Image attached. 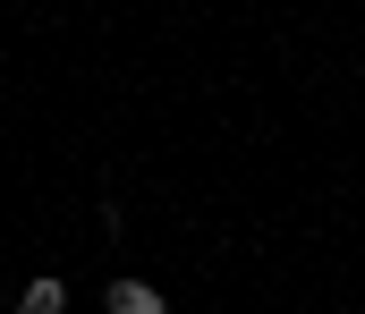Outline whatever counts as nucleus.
Segmentation results:
<instances>
[{
  "instance_id": "nucleus-1",
  "label": "nucleus",
  "mask_w": 365,
  "mask_h": 314,
  "mask_svg": "<svg viewBox=\"0 0 365 314\" xmlns=\"http://www.w3.org/2000/svg\"><path fill=\"white\" fill-rule=\"evenodd\" d=\"M17 314H68V289H60V272H34V281H26V298H17Z\"/></svg>"
},
{
  "instance_id": "nucleus-2",
  "label": "nucleus",
  "mask_w": 365,
  "mask_h": 314,
  "mask_svg": "<svg viewBox=\"0 0 365 314\" xmlns=\"http://www.w3.org/2000/svg\"><path fill=\"white\" fill-rule=\"evenodd\" d=\"M110 314H170L153 281H110Z\"/></svg>"
}]
</instances>
